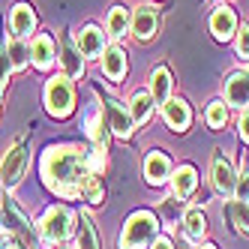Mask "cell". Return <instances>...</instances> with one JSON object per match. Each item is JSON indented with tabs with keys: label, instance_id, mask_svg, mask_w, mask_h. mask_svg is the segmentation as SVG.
<instances>
[{
	"label": "cell",
	"instance_id": "20",
	"mask_svg": "<svg viewBox=\"0 0 249 249\" xmlns=\"http://www.w3.org/2000/svg\"><path fill=\"white\" fill-rule=\"evenodd\" d=\"M129 114H132V123H147V117L153 114V96H150V90H135L132 93Z\"/></svg>",
	"mask_w": 249,
	"mask_h": 249
},
{
	"label": "cell",
	"instance_id": "12",
	"mask_svg": "<svg viewBox=\"0 0 249 249\" xmlns=\"http://www.w3.org/2000/svg\"><path fill=\"white\" fill-rule=\"evenodd\" d=\"M99 66L111 81H123V75H126V51L120 45H108L99 57Z\"/></svg>",
	"mask_w": 249,
	"mask_h": 249
},
{
	"label": "cell",
	"instance_id": "26",
	"mask_svg": "<svg viewBox=\"0 0 249 249\" xmlns=\"http://www.w3.org/2000/svg\"><path fill=\"white\" fill-rule=\"evenodd\" d=\"M63 66H66L69 78H78L84 72V57H78V51H72V48H63Z\"/></svg>",
	"mask_w": 249,
	"mask_h": 249
},
{
	"label": "cell",
	"instance_id": "11",
	"mask_svg": "<svg viewBox=\"0 0 249 249\" xmlns=\"http://www.w3.org/2000/svg\"><path fill=\"white\" fill-rule=\"evenodd\" d=\"M75 42H78L81 57H102V51L108 48V45H105V33H102L96 24L81 27V30H78V36H75Z\"/></svg>",
	"mask_w": 249,
	"mask_h": 249
},
{
	"label": "cell",
	"instance_id": "31",
	"mask_svg": "<svg viewBox=\"0 0 249 249\" xmlns=\"http://www.w3.org/2000/svg\"><path fill=\"white\" fill-rule=\"evenodd\" d=\"M12 69V63H9V57H6V48L0 51V87H3V81H6V72Z\"/></svg>",
	"mask_w": 249,
	"mask_h": 249
},
{
	"label": "cell",
	"instance_id": "6",
	"mask_svg": "<svg viewBox=\"0 0 249 249\" xmlns=\"http://www.w3.org/2000/svg\"><path fill=\"white\" fill-rule=\"evenodd\" d=\"M24 168H27V147H24V144L9 147L6 156H3V162H0V180H3V186H6V189L18 186Z\"/></svg>",
	"mask_w": 249,
	"mask_h": 249
},
{
	"label": "cell",
	"instance_id": "2",
	"mask_svg": "<svg viewBox=\"0 0 249 249\" xmlns=\"http://www.w3.org/2000/svg\"><path fill=\"white\" fill-rule=\"evenodd\" d=\"M159 234V219L150 210H138L120 231V249H147Z\"/></svg>",
	"mask_w": 249,
	"mask_h": 249
},
{
	"label": "cell",
	"instance_id": "9",
	"mask_svg": "<svg viewBox=\"0 0 249 249\" xmlns=\"http://www.w3.org/2000/svg\"><path fill=\"white\" fill-rule=\"evenodd\" d=\"M132 33L138 39H153L159 33V12H156V6H147V3L135 6V12H132Z\"/></svg>",
	"mask_w": 249,
	"mask_h": 249
},
{
	"label": "cell",
	"instance_id": "10",
	"mask_svg": "<svg viewBox=\"0 0 249 249\" xmlns=\"http://www.w3.org/2000/svg\"><path fill=\"white\" fill-rule=\"evenodd\" d=\"M144 177H147L150 186L168 183L171 180V159L165 153H159V150H150L147 159H144Z\"/></svg>",
	"mask_w": 249,
	"mask_h": 249
},
{
	"label": "cell",
	"instance_id": "14",
	"mask_svg": "<svg viewBox=\"0 0 249 249\" xmlns=\"http://www.w3.org/2000/svg\"><path fill=\"white\" fill-rule=\"evenodd\" d=\"M102 111H108V123H111V129H114V135L117 138H129L132 135V114H129V108H123L120 102H114V99H108L102 105Z\"/></svg>",
	"mask_w": 249,
	"mask_h": 249
},
{
	"label": "cell",
	"instance_id": "21",
	"mask_svg": "<svg viewBox=\"0 0 249 249\" xmlns=\"http://www.w3.org/2000/svg\"><path fill=\"white\" fill-rule=\"evenodd\" d=\"M129 24H132V18H129V9H126V6H114V9L108 12V18H105V27H108V33H111L114 39L126 36V33H129Z\"/></svg>",
	"mask_w": 249,
	"mask_h": 249
},
{
	"label": "cell",
	"instance_id": "15",
	"mask_svg": "<svg viewBox=\"0 0 249 249\" xmlns=\"http://www.w3.org/2000/svg\"><path fill=\"white\" fill-rule=\"evenodd\" d=\"M162 117L168 123V129H174V132H183L192 123V111H189V105L183 99H168L162 105Z\"/></svg>",
	"mask_w": 249,
	"mask_h": 249
},
{
	"label": "cell",
	"instance_id": "16",
	"mask_svg": "<svg viewBox=\"0 0 249 249\" xmlns=\"http://www.w3.org/2000/svg\"><path fill=\"white\" fill-rule=\"evenodd\" d=\"M54 54H57V48H54V39L48 36V33H39L36 39H33L30 45V60L36 69H48L51 63H54Z\"/></svg>",
	"mask_w": 249,
	"mask_h": 249
},
{
	"label": "cell",
	"instance_id": "7",
	"mask_svg": "<svg viewBox=\"0 0 249 249\" xmlns=\"http://www.w3.org/2000/svg\"><path fill=\"white\" fill-rule=\"evenodd\" d=\"M222 93H225V105H234V108H249V72H228L225 84H222Z\"/></svg>",
	"mask_w": 249,
	"mask_h": 249
},
{
	"label": "cell",
	"instance_id": "36",
	"mask_svg": "<svg viewBox=\"0 0 249 249\" xmlns=\"http://www.w3.org/2000/svg\"><path fill=\"white\" fill-rule=\"evenodd\" d=\"M246 72H249V69H246Z\"/></svg>",
	"mask_w": 249,
	"mask_h": 249
},
{
	"label": "cell",
	"instance_id": "22",
	"mask_svg": "<svg viewBox=\"0 0 249 249\" xmlns=\"http://www.w3.org/2000/svg\"><path fill=\"white\" fill-rule=\"evenodd\" d=\"M6 57H9L12 69H24V66L30 63V45H27L24 39L15 36L12 42H6Z\"/></svg>",
	"mask_w": 249,
	"mask_h": 249
},
{
	"label": "cell",
	"instance_id": "28",
	"mask_svg": "<svg viewBox=\"0 0 249 249\" xmlns=\"http://www.w3.org/2000/svg\"><path fill=\"white\" fill-rule=\"evenodd\" d=\"M81 195H87V201H93V204L102 201V183H99V177H96V174L84 183V192H81Z\"/></svg>",
	"mask_w": 249,
	"mask_h": 249
},
{
	"label": "cell",
	"instance_id": "17",
	"mask_svg": "<svg viewBox=\"0 0 249 249\" xmlns=\"http://www.w3.org/2000/svg\"><path fill=\"white\" fill-rule=\"evenodd\" d=\"M195 186H198V171H195L192 165H180L174 171L171 177V189L177 198H189V195L195 192Z\"/></svg>",
	"mask_w": 249,
	"mask_h": 249
},
{
	"label": "cell",
	"instance_id": "37",
	"mask_svg": "<svg viewBox=\"0 0 249 249\" xmlns=\"http://www.w3.org/2000/svg\"><path fill=\"white\" fill-rule=\"evenodd\" d=\"M63 249H66V246H63Z\"/></svg>",
	"mask_w": 249,
	"mask_h": 249
},
{
	"label": "cell",
	"instance_id": "32",
	"mask_svg": "<svg viewBox=\"0 0 249 249\" xmlns=\"http://www.w3.org/2000/svg\"><path fill=\"white\" fill-rule=\"evenodd\" d=\"M237 126H240V135H243V141L249 144V108H243V114H240V120H237Z\"/></svg>",
	"mask_w": 249,
	"mask_h": 249
},
{
	"label": "cell",
	"instance_id": "24",
	"mask_svg": "<svg viewBox=\"0 0 249 249\" xmlns=\"http://www.w3.org/2000/svg\"><path fill=\"white\" fill-rule=\"evenodd\" d=\"M225 123H228V105L219 102V99L210 102V105H207V126H210V129H222Z\"/></svg>",
	"mask_w": 249,
	"mask_h": 249
},
{
	"label": "cell",
	"instance_id": "34",
	"mask_svg": "<svg viewBox=\"0 0 249 249\" xmlns=\"http://www.w3.org/2000/svg\"><path fill=\"white\" fill-rule=\"evenodd\" d=\"M0 249H21L18 243H6V246H0Z\"/></svg>",
	"mask_w": 249,
	"mask_h": 249
},
{
	"label": "cell",
	"instance_id": "29",
	"mask_svg": "<svg viewBox=\"0 0 249 249\" xmlns=\"http://www.w3.org/2000/svg\"><path fill=\"white\" fill-rule=\"evenodd\" d=\"M237 57L249 60V24H243L237 30Z\"/></svg>",
	"mask_w": 249,
	"mask_h": 249
},
{
	"label": "cell",
	"instance_id": "4",
	"mask_svg": "<svg viewBox=\"0 0 249 249\" xmlns=\"http://www.w3.org/2000/svg\"><path fill=\"white\" fill-rule=\"evenodd\" d=\"M72 225H75V213L69 207H51L39 222L42 240L45 243H63L69 234H72Z\"/></svg>",
	"mask_w": 249,
	"mask_h": 249
},
{
	"label": "cell",
	"instance_id": "30",
	"mask_svg": "<svg viewBox=\"0 0 249 249\" xmlns=\"http://www.w3.org/2000/svg\"><path fill=\"white\" fill-rule=\"evenodd\" d=\"M237 201H249V168L243 174H237V186H234Z\"/></svg>",
	"mask_w": 249,
	"mask_h": 249
},
{
	"label": "cell",
	"instance_id": "33",
	"mask_svg": "<svg viewBox=\"0 0 249 249\" xmlns=\"http://www.w3.org/2000/svg\"><path fill=\"white\" fill-rule=\"evenodd\" d=\"M150 246H153V249H174V243H171L168 237H156V240H153Z\"/></svg>",
	"mask_w": 249,
	"mask_h": 249
},
{
	"label": "cell",
	"instance_id": "13",
	"mask_svg": "<svg viewBox=\"0 0 249 249\" xmlns=\"http://www.w3.org/2000/svg\"><path fill=\"white\" fill-rule=\"evenodd\" d=\"M9 27L18 39L30 36L33 27H36V12H33V6L30 3H15L12 12H9Z\"/></svg>",
	"mask_w": 249,
	"mask_h": 249
},
{
	"label": "cell",
	"instance_id": "18",
	"mask_svg": "<svg viewBox=\"0 0 249 249\" xmlns=\"http://www.w3.org/2000/svg\"><path fill=\"white\" fill-rule=\"evenodd\" d=\"M168 93H171V72L165 66H159V69H153V75H150V96H153V102L165 105Z\"/></svg>",
	"mask_w": 249,
	"mask_h": 249
},
{
	"label": "cell",
	"instance_id": "19",
	"mask_svg": "<svg viewBox=\"0 0 249 249\" xmlns=\"http://www.w3.org/2000/svg\"><path fill=\"white\" fill-rule=\"evenodd\" d=\"M183 231H186V237H189L192 243H198V240L204 237V231H207V219H204L201 207H189V210L183 213Z\"/></svg>",
	"mask_w": 249,
	"mask_h": 249
},
{
	"label": "cell",
	"instance_id": "35",
	"mask_svg": "<svg viewBox=\"0 0 249 249\" xmlns=\"http://www.w3.org/2000/svg\"><path fill=\"white\" fill-rule=\"evenodd\" d=\"M201 249H216V246H213V243H204V246H201Z\"/></svg>",
	"mask_w": 249,
	"mask_h": 249
},
{
	"label": "cell",
	"instance_id": "27",
	"mask_svg": "<svg viewBox=\"0 0 249 249\" xmlns=\"http://www.w3.org/2000/svg\"><path fill=\"white\" fill-rule=\"evenodd\" d=\"M231 219L240 228V234H249V201H234L231 204Z\"/></svg>",
	"mask_w": 249,
	"mask_h": 249
},
{
	"label": "cell",
	"instance_id": "23",
	"mask_svg": "<svg viewBox=\"0 0 249 249\" xmlns=\"http://www.w3.org/2000/svg\"><path fill=\"white\" fill-rule=\"evenodd\" d=\"M87 135L93 138V144H102L105 147V141H108V132H105V111L96 108L87 114Z\"/></svg>",
	"mask_w": 249,
	"mask_h": 249
},
{
	"label": "cell",
	"instance_id": "25",
	"mask_svg": "<svg viewBox=\"0 0 249 249\" xmlns=\"http://www.w3.org/2000/svg\"><path fill=\"white\" fill-rule=\"evenodd\" d=\"M75 249H99L96 243V231H93V222L90 216H81V228H78V246Z\"/></svg>",
	"mask_w": 249,
	"mask_h": 249
},
{
	"label": "cell",
	"instance_id": "3",
	"mask_svg": "<svg viewBox=\"0 0 249 249\" xmlns=\"http://www.w3.org/2000/svg\"><path fill=\"white\" fill-rule=\"evenodd\" d=\"M75 105V90L69 75H51L45 84V108L54 117H69Z\"/></svg>",
	"mask_w": 249,
	"mask_h": 249
},
{
	"label": "cell",
	"instance_id": "8",
	"mask_svg": "<svg viewBox=\"0 0 249 249\" xmlns=\"http://www.w3.org/2000/svg\"><path fill=\"white\" fill-rule=\"evenodd\" d=\"M210 33L219 42L237 36V15H234V9H231L228 3H219L216 9H213V15H210Z\"/></svg>",
	"mask_w": 249,
	"mask_h": 249
},
{
	"label": "cell",
	"instance_id": "1",
	"mask_svg": "<svg viewBox=\"0 0 249 249\" xmlns=\"http://www.w3.org/2000/svg\"><path fill=\"white\" fill-rule=\"evenodd\" d=\"M42 177L45 183L63 198H75L84 192V183L93 177L87 153L78 147H51L42 156Z\"/></svg>",
	"mask_w": 249,
	"mask_h": 249
},
{
	"label": "cell",
	"instance_id": "5",
	"mask_svg": "<svg viewBox=\"0 0 249 249\" xmlns=\"http://www.w3.org/2000/svg\"><path fill=\"white\" fill-rule=\"evenodd\" d=\"M210 180H213V189L219 195H234V186H237V171L231 165V159L216 150L210 159Z\"/></svg>",
	"mask_w": 249,
	"mask_h": 249
}]
</instances>
